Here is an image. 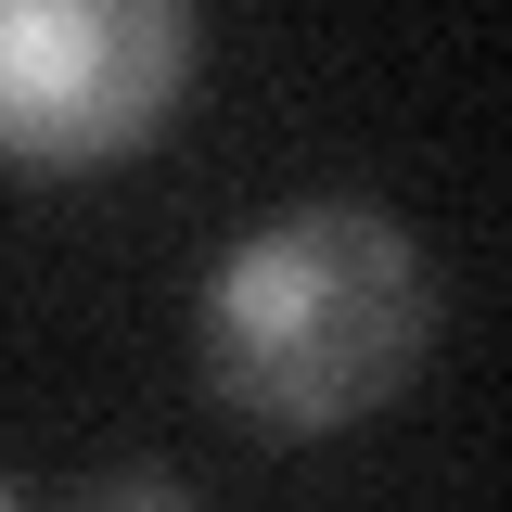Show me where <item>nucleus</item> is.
<instances>
[{"mask_svg": "<svg viewBox=\"0 0 512 512\" xmlns=\"http://www.w3.org/2000/svg\"><path fill=\"white\" fill-rule=\"evenodd\" d=\"M423 359V256L384 205L320 192L218 256L205 282V384L244 436H346Z\"/></svg>", "mask_w": 512, "mask_h": 512, "instance_id": "1", "label": "nucleus"}, {"mask_svg": "<svg viewBox=\"0 0 512 512\" xmlns=\"http://www.w3.org/2000/svg\"><path fill=\"white\" fill-rule=\"evenodd\" d=\"M192 0H0V167H116L180 116Z\"/></svg>", "mask_w": 512, "mask_h": 512, "instance_id": "2", "label": "nucleus"}, {"mask_svg": "<svg viewBox=\"0 0 512 512\" xmlns=\"http://www.w3.org/2000/svg\"><path fill=\"white\" fill-rule=\"evenodd\" d=\"M0 500H13V474H0Z\"/></svg>", "mask_w": 512, "mask_h": 512, "instance_id": "3", "label": "nucleus"}]
</instances>
